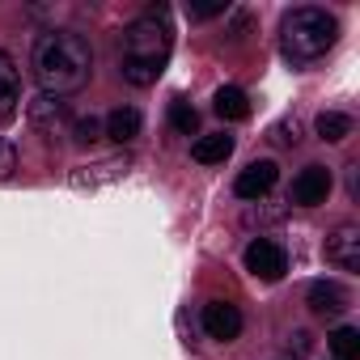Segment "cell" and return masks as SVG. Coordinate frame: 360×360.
<instances>
[{
	"label": "cell",
	"instance_id": "6",
	"mask_svg": "<svg viewBox=\"0 0 360 360\" xmlns=\"http://www.w3.org/2000/svg\"><path fill=\"white\" fill-rule=\"evenodd\" d=\"M30 123H34V131H43V136H64V131L72 127L68 102H64V98H51V94H39V98L30 102Z\"/></svg>",
	"mask_w": 360,
	"mask_h": 360
},
{
	"label": "cell",
	"instance_id": "3",
	"mask_svg": "<svg viewBox=\"0 0 360 360\" xmlns=\"http://www.w3.org/2000/svg\"><path fill=\"white\" fill-rule=\"evenodd\" d=\"M335 43H339V22H335V13H326V9L301 5V9H292V13L280 22V51H284V60L297 64V68L322 60Z\"/></svg>",
	"mask_w": 360,
	"mask_h": 360
},
{
	"label": "cell",
	"instance_id": "21",
	"mask_svg": "<svg viewBox=\"0 0 360 360\" xmlns=\"http://www.w3.org/2000/svg\"><path fill=\"white\" fill-rule=\"evenodd\" d=\"M288 347H297V352H305V347H309V335H305V330H297V335H288Z\"/></svg>",
	"mask_w": 360,
	"mask_h": 360
},
{
	"label": "cell",
	"instance_id": "15",
	"mask_svg": "<svg viewBox=\"0 0 360 360\" xmlns=\"http://www.w3.org/2000/svg\"><path fill=\"white\" fill-rule=\"evenodd\" d=\"M229 153H233V136H225V131L200 136V140L191 144V157H195L200 165H221V161H225Z\"/></svg>",
	"mask_w": 360,
	"mask_h": 360
},
{
	"label": "cell",
	"instance_id": "19",
	"mask_svg": "<svg viewBox=\"0 0 360 360\" xmlns=\"http://www.w3.org/2000/svg\"><path fill=\"white\" fill-rule=\"evenodd\" d=\"M72 140L77 144H94V140H102V123L89 115V119H72Z\"/></svg>",
	"mask_w": 360,
	"mask_h": 360
},
{
	"label": "cell",
	"instance_id": "1",
	"mask_svg": "<svg viewBox=\"0 0 360 360\" xmlns=\"http://www.w3.org/2000/svg\"><path fill=\"white\" fill-rule=\"evenodd\" d=\"M169 56H174V18H169V5H148L123 30L119 77L127 85H136V89H148L165 72Z\"/></svg>",
	"mask_w": 360,
	"mask_h": 360
},
{
	"label": "cell",
	"instance_id": "9",
	"mask_svg": "<svg viewBox=\"0 0 360 360\" xmlns=\"http://www.w3.org/2000/svg\"><path fill=\"white\" fill-rule=\"evenodd\" d=\"M276 178H280V165H276V161H250V165L238 174L233 191H238V200H263V195L276 187Z\"/></svg>",
	"mask_w": 360,
	"mask_h": 360
},
{
	"label": "cell",
	"instance_id": "2",
	"mask_svg": "<svg viewBox=\"0 0 360 360\" xmlns=\"http://www.w3.org/2000/svg\"><path fill=\"white\" fill-rule=\"evenodd\" d=\"M30 68H34V81H39L43 94L64 98V94H77V89L89 85V77H94V47L77 30H51V34H43L34 43Z\"/></svg>",
	"mask_w": 360,
	"mask_h": 360
},
{
	"label": "cell",
	"instance_id": "14",
	"mask_svg": "<svg viewBox=\"0 0 360 360\" xmlns=\"http://www.w3.org/2000/svg\"><path fill=\"white\" fill-rule=\"evenodd\" d=\"M212 110L221 119H229V123H242V119H250V98L238 85H221L217 98H212Z\"/></svg>",
	"mask_w": 360,
	"mask_h": 360
},
{
	"label": "cell",
	"instance_id": "12",
	"mask_svg": "<svg viewBox=\"0 0 360 360\" xmlns=\"http://www.w3.org/2000/svg\"><path fill=\"white\" fill-rule=\"evenodd\" d=\"M18 106H22V77H18V64L0 51V127L13 123Z\"/></svg>",
	"mask_w": 360,
	"mask_h": 360
},
{
	"label": "cell",
	"instance_id": "16",
	"mask_svg": "<svg viewBox=\"0 0 360 360\" xmlns=\"http://www.w3.org/2000/svg\"><path fill=\"white\" fill-rule=\"evenodd\" d=\"M314 127H318V136H322L326 144H339V140H347V136H352V119H347L343 110H322Z\"/></svg>",
	"mask_w": 360,
	"mask_h": 360
},
{
	"label": "cell",
	"instance_id": "8",
	"mask_svg": "<svg viewBox=\"0 0 360 360\" xmlns=\"http://www.w3.org/2000/svg\"><path fill=\"white\" fill-rule=\"evenodd\" d=\"M326 263L339 271H360V229L356 225H339L326 238Z\"/></svg>",
	"mask_w": 360,
	"mask_h": 360
},
{
	"label": "cell",
	"instance_id": "20",
	"mask_svg": "<svg viewBox=\"0 0 360 360\" xmlns=\"http://www.w3.org/2000/svg\"><path fill=\"white\" fill-rule=\"evenodd\" d=\"M229 5H225V0H217V5H187V18L191 22H208V18H221Z\"/></svg>",
	"mask_w": 360,
	"mask_h": 360
},
{
	"label": "cell",
	"instance_id": "4",
	"mask_svg": "<svg viewBox=\"0 0 360 360\" xmlns=\"http://www.w3.org/2000/svg\"><path fill=\"white\" fill-rule=\"evenodd\" d=\"M246 271H250L255 280L276 284V280L288 271V255H284V246L271 242V238H255V242L246 246Z\"/></svg>",
	"mask_w": 360,
	"mask_h": 360
},
{
	"label": "cell",
	"instance_id": "7",
	"mask_svg": "<svg viewBox=\"0 0 360 360\" xmlns=\"http://www.w3.org/2000/svg\"><path fill=\"white\" fill-rule=\"evenodd\" d=\"M200 322H204V335L208 339H221V343H233L242 335V309L229 305V301H208Z\"/></svg>",
	"mask_w": 360,
	"mask_h": 360
},
{
	"label": "cell",
	"instance_id": "5",
	"mask_svg": "<svg viewBox=\"0 0 360 360\" xmlns=\"http://www.w3.org/2000/svg\"><path fill=\"white\" fill-rule=\"evenodd\" d=\"M330 187H335V178H330V169H326V165H305V169L292 178L288 200H292V204H301V208H318V204H326Z\"/></svg>",
	"mask_w": 360,
	"mask_h": 360
},
{
	"label": "cell",
	"instance_id": "18",
	"mask_svg": "<svg viewBox=\"0 0 360 360\" xmlns=\"http://www.w3.org/2000/svg\"><path fill=\"white\" fill-rule=\"evenodd\" d=\"M169 127L178 131V136H195V127H200V110L191 106V102H169Z\"/></svg>",
	"mask_w": 360,
	"mask_h": 360
},
{
	"label": "cell",
	"instance_id": "17",
	"mask_svg": "<svg viewBox=\"0 0 360 360\" xmlns=\"http://www.w3.org/2000/svg\"><path fill=\"white\" fill-rule=\"evenodd\" d=\"M330 352H335V360H360V330L356 326H335L330 330Z\"/></svg>",
	"mask_w": 360,
	"mask_h": 360
},
{
	"label": "cell",
	"instance_id": "10",
	"mask_svg": "<svg viewBox=\"0 0 360 360\" xmlns=\"http://www.w3.org/2000/svg\"><path fill=\"white\" fill-rule=\"evenodd\" d=\"M127 169H131L127 157H106V161H94V165L72 169V187H77V191H94V187H102V183H119Z\"/></svg>",
	"mask_w": 360,
	"mask_h": 360
},
{
	"label": "cell",
	"instance_id": "13",
	"mask_svg": "<svg viewBox=\"0 0 360 360\" xmlns=\"http://www.w3.org/2000/svg\"><path fill=\"white\" fill-rule=\"evenodd\" d=\"M102 136H110L115 144H131V140L140 136V110H131V106L110 110L106 123H102Z\"/></svg>",
	"mask_w": 360,
	"mask_h": 360
},
{
	"label": "cell",
	"instance_id": "11",
	"mask_svg": "<svg viewBox=\"0 0 360 360\" xmlns=\"http://www.w3.org/2000/svg\"><path fill=\"white\" fill-rule=\"evenodd\" d=\"M305 305L318 314V318H339L347 309V288L339 280H314L309 292H305Z\"/></svg>",
	"mask_w": 360,
	"mask_h": 360
}]
</instances>
